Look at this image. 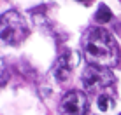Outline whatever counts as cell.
I'll list each match as a JSON object with an SVG mask.
<instances>
[{"mask_svg":"<svg viewBox=\"0 0 121 115\" xmlns=\"http://www.w3.org/2000/svg\"><path fill=\"white\" fill-rule=\"evenodd\" d=\"M82 51L90 65L114 66L118 63V47L109 31L102 28H90L82 37Z\"/></svg>","mask_w":121,"mask_h":115,"instance_id":"cell-1","label":"cell"},{"mask_svg":"<svg viewBox=\"0 0 121 115\" xmlns=\"http://www.w3.org/2000/svg\"><path fill=\"white\" fill-rule=\"evenodd\" d=\"M28 35V26L26 21L19 12L16 11H7L0 18V37L5 44H19L21 40L26 38Z\"/></svg>","mask_w":121,"mask_h":115,"instance_id":"cell-2","label":"cell"},{"mask_svg":"<svg viewBox=\"0 0 121 115\" xmlns=\"http://www.w3.org/2000/svg\"><path fill=\"white\" fill-rule=\"evenodd\" d=\"M81 82H82L86 91L97 92L100 89H105V87L114 84V75H112V72H109L107 66L88 65L81 75Z\"/></svg>","mask_w":121,"mask_h":115,"instance_id":"cell-3","label":"cell"},{"mask_svg":"<svg viewBox=\"0 0 121 115\" xmlns=\"http://www.w3.org/2000/svg\"><path fill=\"white\" fill-rule=\"evenodd\" d=\"M60 112L63 115H84L88 112V96L82 91H69L61 100Z\"/></svg>","mask_w":121,"mask_h":115,"instance_id":"cell-4","label":"cell"},{"mask_svg":"<svg viewBox=\"0 0 121 115\" xmlns=\"http://www.w3.org/2000/svg\"><path fill=\"white\" fill-rule=\"evenodd\" d=\"M79 65V54L76 51H69L65 52L63 56L58 58V61L53 66V77L58 82H67L70 79V73H72V68Z\"/></svg>","mask_w":121,"mask_h":115,"instance_id":"cell-5","label":"cell"},{"mask_svg":"<svg viewBox=\"0 0 121 115\" xmlns=\"http://www.w3.org/2000/svg\"><path fill=\"white\" fill-rule=\"evenodd\" d=\"M111 18H112L111 9L105 5V4H100L97 12H95V21L97 23H107V21H111Z\"/></svg>","mask_w":121,"mask_h":115,"instance_id":"cell-6","label":"cell"},{"mask_svg":"<svg viewBox=\"0 0 121 115\" xmlns=\"http://www.w3.org/2000/svg\"><path fill=\"white\" fill-rule=\"evenodd\" d=\"M97 106H98V110L100 112H109L111 110V106H112V100L109 96H105V94H102V96H98V100H97Z\"/></svg>","mask_w":121,"mask_h":115,"instance_id":"cell-7","label":"cell"},{"mask_svg":"<svg viewBox=\"0 0 121 115\" xmlns=\"http://www.w3.org/2000/svg\"><path fill=\"white\" fill-rule=\"evenodd\" d=\"M82 2H84V0H82Z\"/></svg>","mask_w":121,"mask_h":115,"instance_id":"cell-8","label":"cell"},{"mask_svg":"<svg viewBox=\"0 0 121 115\" xmlns=\"http://www.w3.org/2000/svg\"><path fill=\"white\" fill-rule=\"evenodd\" d=\"M119 115H121V113H119Z\"/></svg>","mask_w":121,"mask_h":115,"instance_id":"cell-9","label":"cell"}]
</instances>
